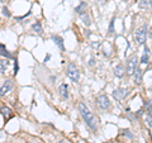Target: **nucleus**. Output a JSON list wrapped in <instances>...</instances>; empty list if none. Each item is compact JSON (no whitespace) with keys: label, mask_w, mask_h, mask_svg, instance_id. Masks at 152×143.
I'll list each match as a JSON object with an SVG mask.
<instances>
[{"label":"nucleus","mask_w":152,"mask_h":143,"mask_svg":"<svg viewBox=\"0 0 152 143\" xmlns=\"http://www.w3.org/2000/svg\"><path fill=\"white\" fill-rule=\"evenodd\" d=\"M52 41L55 42V45L61 51H65V45H63V39L61 37H58V35H52Z\"/></svg>","instance_id":"nucleus-12"},{"label":"nucleus","mask_w":152,"mask_h":143,"mask_svg":"<svg viewBox=\"0 0 152 143\" xmlns=\"http://www.w3.org/2000/svg\"><path fill=\"white\" fill-rule=\"evenodd\" d=\"M75 11H76V14H79V15L86 14L87 13V4L85 1H81L77 6L75 8Z\"/></svg>","instance_id":"nucleus-9"},{"label":"nucleus","mask_w":152,"mask_h":143,"mask_svg":"<svg viewBox=\"0 0 152 143\" xmlns=\"http://www.w3.org/2000/svg\"><path fill=\"white\" fill-rule=\"evenodd\" d=\"M128 91L129 90L126 89V87H118V89H115L113 93H112V95H113V98L117 101H121L128 96Z\"/></svg>","instance_id":"nucleus-6"},{"label":"nucleus","mask_w":152,"mask_h":143,"mask_svg":"<svg viewBox=\"0 0 152 143\" xmlns=\"http://www.w3.org/2000/svg\"><path fill=\"white\" fill-rule=\"evenodd\" d=\"M114 21H115V18H113V19L110 21L109 28H108V34H113V33H114Z\"/></svg>","instance_id":"nucleus-20"},{"label":"nucleus","mask_w":152,"mask_h":143,"mask_svg":"<svg viewBox=\"0 0 152 143\" xmlns=\"http://www.w3.org/2000/svg\"><path fill=\"white\" fill-rule=\"evenodd\" d=\"M148 59H150L148 48H147V47H145V52H143L142 57H141V63H143V65H146V63H148Z\"/></svg>","instance_id":"nucleus-17"},{"label":"nucleus","mask_w":152,"mask_h":143,"mask_svg":"<svg viewBox=\"0 0 152 143\" xmlns=\"http://www.w3.org/2000/svg\"><path fill=\"white\" fill-rule=\"evenodd\" d=\"M77 109H79L80 115H81L82 119H84V122L86 123V125L89 127L91 130H97L98 125H99V118L97 117V115H94L93 113H91L90 109L87 108L84 103H79Z\"/></svg>","instance_id":"nucleus-1"},{"label":"nucleus","mask_w":152,"mask_h":143,"mask_svg":"<svg viewBox=\"0 0 152 143\" xmlns=\"http://www.w3.org/2000/svg\"><path fill=\"white\" fill-rule=\"evenodd\" d=\"M85 35H86L87 38H89V37H90V30H85Z\"/></svg>","instance_id":"nucleus-29"},{"label":"nucleus","mask_w":152,"mask_h":143,"mask_svg":"<svg viewBox=\"0 0 152 143\" xmlns=\"http://www.w3.org/2000/svg\"><path fill=\"white\" fill-rule=\"evenodd\" d=\"M58 143H67V142H66V141H60Z\"/></svg>","instance_id":"nucleus-32"},{"label":"nucleus","mask_w":152,"mask_h":143,"mask_svg":"<svg viewBox=\"0 0 152 143\" xmlns=\"http://www.w3.org/2000/svg\"><path fill=\"white\" fill-rule=\"evenodd\" d=\"M146 108H147V112H148V114L152 115V99H148V100L146 101Z\"/></svg>","instance_id":"nucleus-21"},{"label":"nucleus","mask_w":152,"mask_h":143,"mask_svg":"<svg viewBox=\"0 0 152 143\" xmlns=\"http://www.w3.org/2000/svg\"><path fill=\"white\" fill-rule=\"evenodd\" d=\"M138 6L141 9H152V1L151 0H141L138 1Z\"/></svg>","instance_id":"nucleus-13"},{"label":"nucleus","mask_w":152,"mask_h":143,"mask_svg":"<svg viewBox=\"0 0 152 143\" xmlns=\"http://www.w3.org/2000/svg\"><path fill=\"white\" fill-rule=\"evenodd\" d=\"M13 80H10V79H8V80L4 81V84L1 85V87H0V96H4V95H6L9 91L13 89Z\"/></svg>","instance_id":"nucleus-7"},{"label":"nucleus","mask_w":152,"mask_h":143,"mask_svg":"<svg viewBox=\"0 0 152 143\" xmlns=\"http://www.w3.org/2000/svg\"><path fill=\"white\" fill-rule=\"evenodd\" d=\"M3 14H4V17H5V18H10V17H11L10 11H9V9H8L6 6L3 8Z\"/></svg>","instance_id":"nucleus-23"},{"label":"nucleus","mask_w":152,"mask_h":143,"mask_svg":"<svg viewBox=\"0 0 152 143\" xmlns=\"http://www.w3.org/2000/svg\"><path fill=\"white\" fill-rule=\"evenodd\" d=\"M137 67H138V57L137 55H133L127 61V69H126L127 75H133L134 71L137 70Z\"/></svg>","instance_id":"nucleus-3"},{"label":"nucleus","mask_w":152,"mask_h":143,"mask_svg":"<svg viewBox=\"0 0 152 143\" xmlns=\"http://www.w3.org/2000/svg\"><path fill=\"white\" fill-rule=\"evenodd\" d=\"M0 113L3 114V117L5 119H9L11 117V110H10V108H8V106H3V108L0 109Z\"/></svg>","instance_id":"nucleus-15"},{"label":"nucleus","mask_w":152,"mask_h":143,"mask_svg":"<svg viewBox=\"0 0 152 143\" xmlns=\"http://www.w3.org/2000/svg\"><path fill=\"white\" fill-rule=\"evenodd\" d=\"M142 76H143V71L139 69V67H137V70H136L134 74H133V79H134L136 85H139L142 82Z\"/></svg>","instance_id":"nucleus-11"},{"label":"nucleus","mask_w":152,"mask_h":143,"mask_svg":"<svg viewBox=\"0 0 152 143\" xmlns=\"http://www.w3.org/2000/svg\"><path fill=\"white\" fill-rule=\"evenodd\" d=\"M32 29H33L37 34H42L43 33V28H42V24L41 22H36L33 25H32Z\"/></svg>","instance_id":"nucleus-16"},{"label":"nucleus","mask_w":152,"mask_h":143,"mask_svg":"<svg viewBox=\"0 0 152 143\" xmlns=\"http://www.w3.org/2000/svg\"><path fill=\"white\" fill-rule=\"evenodd\" d=\"M95 65V59L93 58V57H91L90 58V61H89V66H94Z\"/></svg>","instance_id":"nucleus-28"},{"label":"nucleus","mask_w":152,"mask_h":143,"mask_svg":"<svg viewBox=\"0 0 152 143\" xmlns=\"http://www.w3.org/2000/svg\"><path fill=\"white\" fill-rule=\"evenodd\" d=\"M123 133H124V136H128L129 138H133V136H132V134H131V130L126 129V130H124V132H123Z\"/></svg>","instance_id":"nucleus-27"},{"label":"nucleus","mask_w":152,"mask_h":143,"mask_svg":"<svg viewBox=\"0 0 152 143\" xmlns=\"http://www.w3.org/2000/svg\"><path fill=\"white\" fill-rule=\"evenodd\" d=\"M0 55H1V56H5L6 58H13V56H11V53L8 52L6 48H5V46L1 45V43H0Z\"/></svg>","instance_id":"nucleus-18"},{"label":"nucleus","mask_w":152,"mask_h":143,"mask_svg":"<svg viewBox=\"0 0 152 143\" xmlns=\"http://www.w3.org/2000/svg\"><path fill=\"white\" fill-rule=\"evenodd\" d=\"M148 34H150V37L152 38V27H151V28H150V32H148Z\"/></svg>","instance_id":"nucleus-31"},{"label":"nucleus","mask_w":152,"mask_h":143,"mask_svg":"<svg viewBox=\"0 0 152 143\" xmlns=\"http://www.w3.org/2000/svg\"><path fill=\"white\" fill-rule=\"evenodd\" d=\"M100 46H102L100 42H97V43H95V42H91V47H93L94 50H99V48H100Z\"/></svg>","instance_id":"nucleus-24"},{"label":"nucleus","mask_w":152,"mask_h":143,"mask_svg":"<svg viewBox=\"0 0 152 143\" xmlns=\"http://www.w3.org/2000/svg\"><path fill=\"white\" fill-rule=\"evenodd\" d=\"M29 15H31V11H28V13H27L26 15H22V17H17L15 19H17V21H22V19H24L26 17H29Z\"/></svg>","instance_id":"nucleus-26"},{"label":"nucleus","mask_w":152,"mask_h":143,"mask_svg":"<svg viewBox=\"0 0 152 143\" xmlns=\"http://www.w3.org/2000/svg\"><path fill=\"white\" fill-rule=\"evenodd\" d=\"M58 93H60V95H61L62 99L67 100V99H69V86H67L66 84H61L58 87Z\"/></svg>","instance_id":"nucleus-8"},{"label":"nucleus","mask_w":152,"mask_h":143,"mask_svg":"<svg viewBox=\"0 0 152 143\" xmlns=\"http://www.w3.org/2000/svg\"><path fill=\"white\" fill-rule=\"evenodd\" d=\"M80 18L82 19V23L85 24L86 27H89L90 24H91V19H90V17H89V14H82V15H80Z\"/></svg>","instance_id":"nucleus-19"},{"label":"nucleus","mask_w":152,"mask_h":143,"mask_svg":"<svg viewBox=\"0 0 152 143\" xmlns=\"http://www.w3.org/2000/svg\"><path fill=\"white\" fill-rule=\"evenodd\" d=\"M147 38V25H142L141 28L136 30V41L138 42V45H145Z\"/></svg>","instance_id":"nucleus-4"},{"label":"nucleus","mask_w":152,"mask_h":143,"mask_svg":"<svg viewBox=\"0 0 152 143\" xmlns=\"http://www.w3.org/2000/svg\"><path fill=\"white\" fill-rule=\"evenodd\" d=\"M97 105L102 110H107L110 108V101H109V98L107 95H99L97 98Z\"/></svg>","instance_id":"nucleus-5"},{"label":"nucleus","mask_w":152,"mask_h":143,"mask_svg":"<svg viewBox=\"0 0 152 143\" xmlns=\"http://www.w3.org/2000/svg\"><path fill=\"white\" fill-rule=\"evenodd\" d=\"M126 74H127L126 67L123 66V65H121V63H119V65H117V66L114 67V75H115L117 77H123Z\"/></svg>","instance_id":"nucleus-10"},{"label":"nucleus","mask_w":152,"mask_h":143,"mask_svg":"<svg viewBox=\"0 0 152 143\" xmlns=\"http://www.w3.org/2000/svg\"><path fill=\"white\" fill-rule=\"evenodd\" d=\"M18 70H19V66H18V59H15V63H14V75L18 74Z\"/></svg>","instance_id":"nucleus-25"},{"label":"nucleus","mask_w":152,"mask_h":143,"mask_svg":"<svg viewBox=\"0 0 152 143\" xmlns=\"http://www.w3.org/2000/svg\"><path fill=\"white\" fill-rule=\"evenodd\" d=\"M50 57H51V56H50V55H47V57L45 58V63H46L47 61H48V59H50Z\"/></svg>","instance_id":"nucleus-30"},{"label":"nucleus","mask_w":152,"mask_h":143,"mask_svg":"<svg viewBox=\"0 0 152 143\" xmlns=\"http://www.w3.org/2000/svg\"><path fill=\"white\" fill-rule=\"evenodd\" d=\"M9 67V61L8 59H0V74H5Z\"/></svg>","instance_id":"nucleus-14"},{"label":"nucleus","mask_w":152,"mask_h":143,"mask_svg":"<svg viewBox=\"0 0 152 143\" xmlns=\"http://www.w3.org/2000/svg\"><path fill=\"white\" fill-rule=\"evenodd\" d=\"M66 74H67V77H69L72 82H77L80 80L79 69L76 67V65H74V63H69L67 70H66Z\"/></svg>","instance_id":"nucleus-2"},{"label":"nucleus","mask_w":152,"mask_h":143,"mask_svg":"<svg viewBox=\"0 0 152 143\" xmlns=\"http://www.w3.org/2000/svg\"><path fill=\"white\" fill-rule=\"evenodd\" d=\"M145 122H146V124H147V125H148V127H151V128H152V115H151V114L146 115V118H145Z\"/></svg>","instance_id":"nucleus-22"}]
</instances>
